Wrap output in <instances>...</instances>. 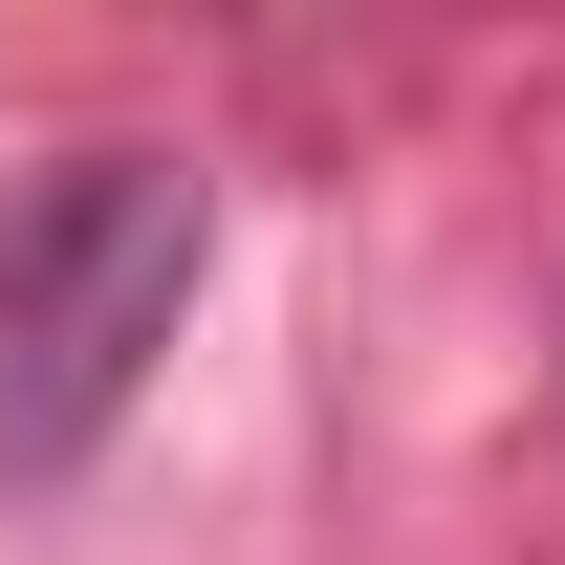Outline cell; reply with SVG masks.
I'll return each mask as SVG.
<instances>
[{
	"mask_svg": "<svg viewBox=\"0 0 565 565\" xmlns=\"http://www.w3.org/2000/svg\"><path fill=\"white\" fill-rule=\"evenodd\" d=\"M217 262L196 152H44L0 196V479H87Z\"/></svg>",
	"mask_w": 565,
	"mask_h": 565,
	"instance_id": "cell-1",
	"label": "cell"
}]
</instances>
